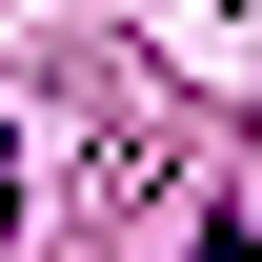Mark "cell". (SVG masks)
<instances>
[{"mask_svg":"<svg viewBox=\"0 0 262 262\" xmlns=\"http://www.w3.org/2000/svg\"><path fill=\"white\" fill-rule=\"evenodd\" d=\"M0 242H20V141H0Z\"/></svg>","mask_w":262,"mask_h":262,"instance_id":"obj_1","label":"cell"},{"mask_svg":"<svg viewBox=\"0 0 262 262\" xmlns=\"http://www.w3.org/2000/svg\"><path fill=\"white\" fill-rule=\"evenodd\" d=\"M202 262H262V242H242V222H202Z\"/></svg>","mask_w":262,"mask_h":262,"instance_id":"obj_2","label":"cell"}]
</instances>
